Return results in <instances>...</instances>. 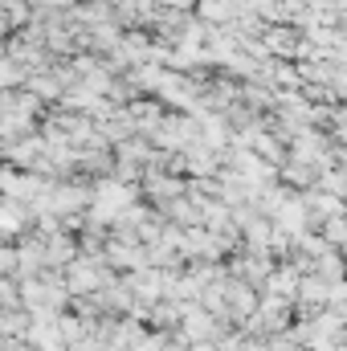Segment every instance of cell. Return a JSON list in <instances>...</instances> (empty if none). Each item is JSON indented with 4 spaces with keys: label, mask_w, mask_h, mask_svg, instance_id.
I'll use <instances>...</instances> for the list:
<instances>
[{
    "label": "cell",
    "mask_w": 347,
    "mask_h": 351,
    "mask_svg": "<svg viewBox=\"0 0 347 351\" xmlns=\"http://www.w3.org/2000/svg\"><path fill=\"white\" fill-rule=\"evenodd\" d=\"M294 286H298V282H294V269H274V278H270V290H274V294H286V298H290Z\"/></svg>",
    "instance_id": "277c9868"
},
{
    "label": "cell",
    "mask_w": 347,
    "mask_h": 351,
    "mask_svg": "<svg viewBox=\"0 0 347 351\" xmlns=\"http://www.w3.org/2000/svg\"><path fill=\"white\" fill-rule=\"evenodd\" d=\"M327 237H331L335 245H347V221L344 217H331V221H327Z\"/></svg>",
    "instance_id": "8992f818"
},
{
    "label": "cell",
    "mask_w": 347,
    "mask_h": 351,
    "mask_svg": "<svg viewBox=\"0 0 347 351\" xmlns=\"http://www.w3.org/2000/svg\"><path fill=\"white\" fill-rule=\"evenodd\" d=\"M0 315H4V302H0Z\"/></svg>",
    "instance_id": "52a82bcc"
},
{
    "label": "cell",
    "mask_w": 347,
    "mask_h": 351,
    "mask_svg": "<svg viewBox=\"0 0 347 351\" xmlns=\"http://www.w3.org/2000/svg\"><path fill=\"white\" fill-rule=\"evenodd\" d=\"M274 217H278V225L282 229H302V221H307V213H302V204L298 200H278V208H274Z\"/></svg>",
    "instance_id": "3957f363"
},
{
    "label": "cell",
    "mask_w": 347,
    "mask_h": 351,
    "mask_svg": "<svg viewBox=\"0 0 347 351\" xmlns=\"http://www.w3.org/2000/svg\"><path fill=\"white\" fill-rule=\"evenodd\" d=\"M29 217H33V208H29L25 200H12V196H4V200H0V237H12V233H21V229L29 225Z\"/></svg>",
    "instance_id": "6da1fadb"
},
{
    "label": "cell",
    "mask_w": 347,
    "mask_h": 351,
    "mask_svg": "<svg viewBox=\"0 0 347 351\" xmlns=\"http://www.w3.org/2000/svg\"><path fill=\"white\" fill-rule=\"evenodd\" d=\"M41 245H45V265H70V262H74V254H78V250H74L66 237H58V233H53V237H45Z\"/></svg>",
    "instance_id": "7a4b0ae2"
},
{
    "label": "cell",
    "mask_w": 347,
    "mask_h": 351,
    "mask_svg": "<svg viewBox=\"0 0 347 351\" xmlns=\"http://www.w3.org/2000/svg\"><path fill=\"white\" fill-rule=\"evenodd\" d=\"M311 208H319V217H327V221H331V217H339V208H344V204H339L335 196H319V200L311 196Z\"/></svg>",
    "instance_id": "5b68a950"
}]
</instances>
